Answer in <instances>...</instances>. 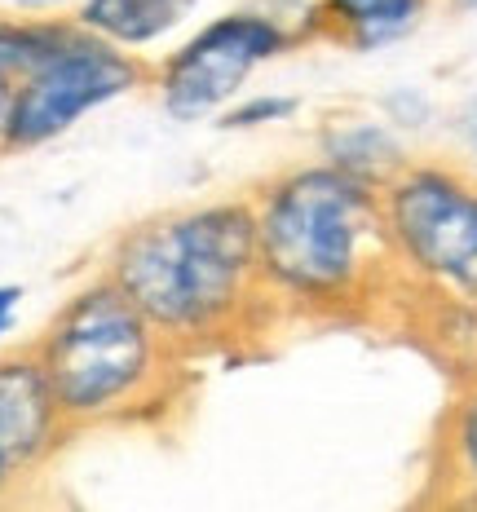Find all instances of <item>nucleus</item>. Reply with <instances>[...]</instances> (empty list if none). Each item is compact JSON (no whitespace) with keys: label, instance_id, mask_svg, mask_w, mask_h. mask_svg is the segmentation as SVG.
<instances>
[{"label":"nucleus","instance_id":"1","mask_svg":"<svg viewBox=\"0 0 477 512\" xmlns=\"http://www.w3.org/2000/svg\"><path fill=\"white\" fill-rule=\"evenodd\" d=\"M102 274L195 362L235 354L279 327L265 301L248 195L137 217L111 239Z\"/></svg>","mask_w":477,"mask_h":512},{"label":"nucleus","instance_id":"2","mask_svg":"<svg viewBox=\"0 0 477 512\" xmlns=\"http://www.w3.org/2000/svg\"><path fill=\"white\" fill-rule=\"evenodd\" d=\"M261 283L283 323H376L394 314L380 190L296 159L248 190Z\"/></svg>","mask_w":477,"mask_h":512},{"label":"nucleus","instance_id":"3","mask_svg":"<svg viewBox=\"0 0 477 512\" xmlns=\"http://www.w3.org/2000/svg\"><path fill=\"white\" fill-rule=\"evenodd\" d=\"M31 345L76 433L164 424L195 384V358H186L102 270L53 309Z\"/></svg>","mask_w":477,"mask_h":512},{"label":"nucleus","instance_id":"4","mask_svg":"<svg viewBox=\"0 0 477 512\" xmlns=\"http://www.w3.org/2000/svg\"><path fill=\"white\" fill-rule=\"evenodd\" d=\"M394 323L416 327L447 354L477 314V173L455 155H411L380 186Z\"/></svg>","mask_w":477,"mask_h":512},{"label":"nucleus","instance_id":"5","mask_svg":"<svg viewBox=\"0 0 477 512\" xmlns=\"http://www.w3.org/2000/svg\"><path fill=\"white\" fill-rule=\"evenodd\" d=\"M314 45L310 0L305 5H239L190 27L159 62H151V89L173 124H208L226 111L270 62Z\"/></svg>","mask_w":477,"mask_h":512},{"label":"nucleus","instance_id":"6","mask_svg":"<svg viewBox=\"0 0 477 512\" xmlns=\"http://www.w3.org/2000/svg\"><path fill=\"white\" fill-rule=\"evenodd\" d=\"M137 89H151V62L76 23L36 71L18 80L0 151L27 155L53 146L89 115L124 102Z\"/></svg>","mask_w":477,"mask_h":512},{"label":"nucleus","instance_id":"7","mask_svg":"<svg viewBox=\"0 0 477 512\" xmlns=\"http://www.w3.org/2000/svg\"><path fill=\"white\" fill-rule=\"evenodd\" d=\"M71 437L36 345L0 349V504L40 482Z\"/></svg>","mask_w":477,"mask_h":512},{"label":"nucleus","instance_id":"8","mask_svg":"<svg viewBox=\"0 0 477 512\" xmlns=\"http://www.w3.org/2000/svg\"><path fill=\"white\" fill-rule=\"evenodd\" d=\"M438 0H310L314 45H336L345 53H385L407 45L429 23Z\"/></svg>","mask_w":477,"mask_h":512},{"label":"nucleus","instance_id":"9","mask_svg":"<svg viewBox=\"0 0 477 512\" xmlns=\"http://www.w3.org/2000/svg\"><path fill=\"white\" fill-rule=\"evenodd\" d=\"M314 155L323 159V164H332L336 173L380 190L407 168L416 146L380 111H345V115H332V120L318 124Z\"/></svg>","mask_w":477,"mask_h":512},{"label":"nucleus","instance_id":"10","mask_svg":"<svg viewBox=\"0 0 477 512\" xmlns=\"http://www.w3.org/2000/svg\"><path fill=\"white\" fill-rule=\"evenodd\" d=\"M429 499L477 508V367H460L429 451Z\"/></svg>","mask_w":477,"mask_h":512},{"label":"nucleus","instance_id":"11","mask_svg":"<svg viewBox=\"0 0 477 512\" xmlns=\"http://www.w3.org/2000/svg\"><path fill=\"white\" fill-rule=\"evenodd\" d=\"M199 0H80L71 18L93 31V36L111 40V45L146 53L159 49L195 18Z\"/></svg>","mask_w":477,"mask_h":512},{"label":"nucleus","instance_id":"12","mask_svg":"<svg viewBox=\"0 0 477 512\" xmlns=\"http://www.w3.org/2000/svg\"><path fill=\"white\" fill-rule=\"evenodd\" d=\"M76 18H53V14H0V133L9 120V102L27 71H36L53 49L67 40Z\"/></svg>","mask_w":477,"mask_h":512},{"label":"nucleus","instance_id":"13","mask_svg":"<svg viewBox=\"0 0 477 512\" xmlns=\"http://www.w3.org/2000/svg\"><path fill=\"white\" fill-rule=\"evenodd\" d=\"M296 115H301V98H296V93L248 89L217 115V128H226V133H261V128L292 124Z\"/></svg>","mask_w":477,"mask_h":512},{"label":"nucleus","instance_id":"14","mask_svg":"<svg viewBox=\"0 0 477 512\" xmlns=\"http://www.w3.org/2000/svg\"><path fill=\"white\" fill-rule=\"evenodd\" d=\"M376 111L385 115L398 133H407L411 142L424 137V133H433V128L442 124V115H447L442 102L433 98L424 84H389V89L376 98Z\"/></svg>","mask_w":477,"mask_h":512},{"label":"nucleus","instance_id":"15","mask_svg":"<svg viewBox=\"0 0 477 512\" xmlns=\"http://www.w3.org/2000/svg\"><path fill=\"white\" fill-rule=\"evenodd\" d=\"M442 128H447V137H451V155L460 159L469 173H477V89L464 93V98L442 115Z\"/></svg>","mask_w":477,"mask_h":512},{"label":"nucleus","instance_id":"16","mask_svg":"<svg viewBox=\"0 0 477 512\" xmlns=\"http://www.w3.org/2000/svg\"><path fill=\"white\" fill-rule=\"evenodd\" d=\"M23 301H27V292H23L18 283H0V345H5V336L18 327Z\"/></svg>","mask_w":477,"mask_h":512},{"label":"nucleus","instance_id":"17","mask_svg":"<svg viewBox=\"0 0 477 512\" xmlns=\"http://www.w3.org/2000/svg\"><path fill=\"white\" fill-rule=\"evenodd\" d=\"M447 354L455 358V367H477V314L460 327V332H455V340L447 345Z\"/></svg>","mask_w":477,"mask_h":512},{"label":"nucleus","instance_id":"18","mask_svg":"<svg viewBox=\"0 0 477 512\" xmlns=\"http://www.w3.org/2000/svg\"><path fill=\"white\" fill-rule=\"evenodd\" d=\"M438 5H447L451 14H464V18L477 14V0H438Z\"/></svg>","mask_w":477,"mask_h":512},{"label":"nucleus","instance_id":"19","mask_svg":"<svg viewBox=\"0 0 477 512\" xmlns=\"http://www.w3.org/2000/svg\"><path fill=\"white\" fill-rule=\"evenodd\" d=\"M14 5H31V0H14Z\"/></svg>","mask_w":477,"mask_h":512}]
</instances>
